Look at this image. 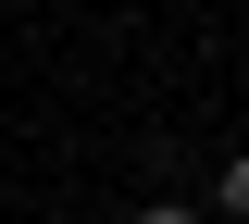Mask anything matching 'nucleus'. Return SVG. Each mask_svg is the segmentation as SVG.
<instances>
[{"instance_id": "1", "label": "nucleus", "mask_w": 249, "mask_h": 224, "mask_svg": "<svg viewBox=\"0 0 249 224\" xmlns=\"http://www.w3.org/2000/svg\"><path fill=\"white\" fill-rule=\"evenodd\" d=\"M224 212H237V224H249V150H237V162H224Z\"/></svg>"}, {"instance_id": "2", "label": "nucleus", "mask_w": 249, "mask_h": 224, "mask_svg": "<svg viewBox=\"0 0 249 224\" xmlns=\"http://www.w3.org/2000/svg\"><path fill=\"white\" fill-rule=\"evenodd\" d=\"M137 224H199V212H187V199H150V212H137Z\"/></svg>"}]
</instances>
